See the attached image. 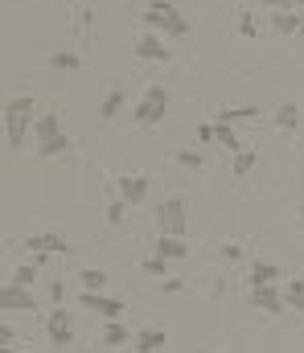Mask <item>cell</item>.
I'll use <instances>...</instances> for the list:
<instances>
[{
  "mask_svg": "<svg viewBox=\"0 0 304 353\" xmlns=\"http://www.w3.org/2000/svg\"><path fill=\"white\" fill-rule=\"evenodd\" d=\"M156 255H165V259L173 263V259H185V255H189V247H185L177 234H161V239H156Z\"/></svg>",
  "mask_w": 304,
  "mask_h": 353,
  "instance_id": "cell-14",
  "label": "cell"
},
{
  "mask_svg": "<svg viewBox=\"0 0 304 353\" xmlns=\"http://www.w3.org/2000/svg\"><path fill=\"white\" fill-rule=\"evenodd\" d=\"M251 304L259 308V313H284V292L276 288V284H268V288H251Z\"/></svg>",
  "mask_w": 304,
  "mask_h": 353,
  "instance_id": "cell-8",
  "label": "cell"
},
{
  "mask_svg": "<svg viewBox=\"0 0 304 353\" xmlns=\"http://www.w3.org/2000/svg\"><path fill=\"white\" fill-rule=\"evenodd\" d=\"M115 189H119V197H124L128 206H144V197H148V177L124 173V177H115Z\"/></svg>",
  "mask_w": 304,
  "mask_h": 353,
  "instance_id": "cell-7",
  "label": "cell"
},
{
  "mask_svg": "<svg viewBox=\"0 0 304 353\" xmlns=\"http://www.w3.org/2000/svg\"><path fill=\"white\" fill-rule=\"evenodd\" d=\"M239 33H243V37H255V16H251V12L239 16Z\"/></svg>",
  "mask_w": 304,
  "mask_h": 353,
  "instance_id": "cell-32",
  "label": "cell"
},
{
  "mask_svg": "<svg viewBox=\"0 0 304 353\" xmlns=\"http://www.w3.org/2000/svg\"><path fill=\"white\" fill-rule=\"evenodd\" d=\"M25 247L33 255H66V239H58V234H33V239H25Z\"/></svg>",
  "mask_w": 304,
  "mask_h": 353,
  "instance_id": "cell-11",
  "label": "cell"
},
{
  "mask_svg": "<svg viewBox=\"0 0 304 353\" xmlns=\"http://www.w3.org/2000/svg\"><path fill=\"white\" fill-rule=\"evenodd\" d=\"M284 300H288V308H292V313H304V292L288 288V292H284Z\"/></svg>",
  "mask_w": 304,
  "mask_h": 353,
  "instance_id": "cell-30",
  "label": "cell"
},
{
  "mask_svg": "<svg viewBox=\"0 0 304 353\" xmlns=\"http://www.w3.org/2000/svg\"><path fill=\"white\" fill-rule=\"evenodd\" d=\"M272 29L280 33V37H292V33H301V12H272Z\"/></svg>",
  "mask_w": 304,
  "mask_h": 353,
  "instance_id": "cell-15",
  "label": "cell"
},
{
  "mask_svg": "<svg viewBox=\"0 0 304 353\" xmlns=\"http://www.w3.org/2000/svg\"><path fill=\"white\" fill-rule=\"evenodd\" d=\"M301 218H304V206H301Z\"/></svg>",
  "mask_w": 304,
  "mask_h": 353,
  "instance_id": "cell-40",
  "label": "cell"
},
{
  "mask_svg": "<svg viewBox=\"0 0 304 353\" xmlns=\"http://www.w3.org/2000/svg\"><path fill=\"white\" fill-rule=\"evenodd\" d=\"M301 33H304V12H301Z\"/></svg>",
  "mask_w": 304,
  "mask_h": 353,
  "instance_id": "cell-39",
  "label": "cell"
},
{
  "mask_svg": "<svg viewBox=\"0 0 304 353\" xmlns=\"http://www.w3.org/2000/svg\"><path fill=\"white\" fill-rule=\"evenodd\" d=\"M70 144H74V140H70L66 132H58L54 140H45V144H41V156H62V152H66Z\"/></svg>",
  "mask_w": 304,
  "mask_h": 353,
  "instance_id": "cell-23",
  "label": "cell"
},
{
  "mask_svg": "<svg viewBox=\"0 0 304 353\" xmlns=\"http://www.w3.org/2000/svg\"><path fill=\"white\" fill-rule=\"evenodd\" d=\"M165 345V329H140L136 337V353H156Z\"/></svg>",
  "mask_w": 304,
  "mask_h": 353,
  "instance_id": "cell-17",
  "label": "cell"
},
{
  "mask_svg": "<svg viewBox=\"0 0 304 353\" xmlns=\"http://www.w3.org/2000/svg\"><path fill=\"white\" fill-rule=\"evenodd\" d=\"M280 276H284V271H280L276 263H264V259H255V263H251V276H247V284H251V288H268V284H280Z\"/></svg>",
  "mask_w": 304,
  "mask_h": 353,
  "instance_id": "cell-12",
  "label": "cell"
},
{
  "mask_svg": "<svg viewBox=\"0 0 304 353\" xmlns=\"http://www.w3.org/2000/svg\"><path fill=\"white\" fill-rule=\"evenodd\" d=\"M156 226H161V234H177V239H185V226H189L185 202H177V197L161 202V206H156Z\"/></svg>",
  "mask_w": 304,
  "mask_h": 353,
  "instance_id": "cell-3",
  "label": "cell"
},
{
  "mask_svg": "<svg viewBox=\"0 0 304 353\" xmlns=\"http://www.w3.org/2000/svg\"><path fill=\"white\" fill-rule=\"evenodd\" d=\"M0 308H4V313H33V308H37V296H33L29 288H21V284H4Z\"/></svg>",
  "mask_w": 304,
  "mask_h": 353,
  "instance_id": "cell-6",
  "label": "cell"
},
{
  "mask_svg": "<svg viewBox=\"0 0 304 353\" xmlns=\"http://www.w3.org/2000/svg\"><path fill=\"white\" fill-rule=\"evenodd\" d=\"M12 284H21V288H33V284H37V267H16Z\"/></svg>",
  "mask_w": 304,
  "mask_h": 353,
  "instance_id": "cell-29",
  "label": "cell"
},
{
  "mask_svg": "<svg viewBox=\"0 0 304 353\" xmlns=\"http://www.w3.org/2000/svg\"><path fill=\"white\" fill-rule=\"evenodd\" d=\"M296 8H301V12H304V0H296Z\"/></svg>",
  "mask_w": 304,
  "mask_h": 353,
  "instance_id": "cell-38",
  "label": "cell"
},
{
  "mask_svg": "<svg viewBox=\"0 0 304 353\" xmlns=\"http://www.w3.org/2000/svg\"><path fill=\"white\" fill-rule=\"evenodd\" d=\"M214 144H218V148H226V152H243V144H239L235 127H231V123H218V119H214Z\"/></svg>",
  "mask_w": 304,
  "mask_h": 353,
  "instance_id": "cell-16",
  "label": "cell"
},
{
  "mask_svg": "<svg viewBox=\"0 0 304 353\" xmlns=\"http://www.w3.org/2000/svg\"><path fill=\"white\" fill-rule=\"evenodd\" d=\"M198 144H214V119L198 123Z\"/></svg>",
  "mask_w": 304,
  "mask_h": 353,
  "instance_id": "cell-31",
  "label": "cell"
},
{
  "mask_svg": "<svg viewBox=\"0 0 304 353\" xmlns=\"http://www.w3.org/2000/svg\"><path fill=\"white\" fill-rule=\"evenodd\" d=\"M33 132H37V140H41V144H45V140H54V136L62 132L58 111H41V115H37V123H33Z\"/></svg>",
  "mask_w": 304,
  "mask_h": 353,
  "instance_id": "cell-13",
  "label": "cell"
},
{
  "mask_svg": "<svg viewBox=\"0 0 304 353\" xmlns=\"http://www.w3.org/2000/svg\"><path fill=\"white\" fill-rule=\"evenodd\" d=\"M255 115H259V107H222V111H218L214 119H218V123H231V127H235L239 119H255Z\"/></svg>",
  "mask_w": 304,
  "mask_h": 353,
  "instance_id": "cell-19",
  "label": "cell"
},
{
  "mask_svg": "<svg viewBox=\"0 0 304 353\" xmlns=\"http://www.w3.org/2000/svg\"><path fill=\"white\" fill-rule=\"evenodd\" d=\"M140 271H144V276H165V271H169V259H165V255H148V259L140 263Z\"/></svg>",
  "mask_w": 304,
  "mask_h": 353,
  "instance_id": "cell-26",
  "label": "cell"
},
{
  "mask_svg": "<svg viewBox=\"0 0 304 353\" xmlns=\"http://www.w3.org/2000/svg\"><path fill=\"white\" fill-rule=\"evenodd\" d=\"M264 4H268L272 12H280V8H284V12H292V8H296V0H264Z\"/></svg>",
  "mask_w": 304,
  "mask_h": 353,
  "instance_id": "cell-33",
  "label": "cell"
},
{
  "mask_svg": "<svg viewBox=\"0 0 304 353\" xmlns=\"http://www.w3.org/2000/svg\"><path fill=\"white\" fill-rule=\"evenodd\" d=\"M177 165H185V169H202L206 160H202V152H194V148H177Z\"/></svg>",
  "mask_w": 304,
  "mask_h": 353,
  "instance_id": "cell-27",
  "label": "cell"
},
{
  "mask_svg": "<svg viewBox=\"0 0 304 353\" xmlns=\"http://www.w3.org/2000/svg\"><path fill=\"white\" fill-rule=\"evenodd\" d=\"M231 169H235V177H247V173L255 169V152H251V148L235 152V165H231Z\"/></svg>",
  "mask_w": 304,
  "mask_h": 353,
  "instance_id": "cell-24",
  "label": "cell"
},
{
  "mask_svg": "<svg viewBox=\"0 0 304 353\" xmlns=\"http://www.w3.org/2000/svg\"><path fill=\"white\" fill-rule=\"evenodd\" d=\"M165 111H169V90H165L161 82H152V86L144 90V99L136 103V119H140V123H161Z\"/></svg>",
  "mask_w": 304,
  "mask_h": 353,
  "instance_id": "cell-2",
  "label": "cell"
},
{
  "mask_svg": "<svg viewBox=\"0 0 304 353\" xmlns=\"http://www.w3.org/2000/svg\"><path fill=\"white\" fill-rule=\"evenodd\" d=\"M45 337L54 345H70L74 341V317H70V308H49L45 313Z\"/></svg>",
  "mask_w": 304,
  "mask_h": 353,
  "instance_id": "cell-4",
  "label": "cell"
},
{
  "mask_svg": "<svg viewBox=\"0 0 304 353\" xmlns=\"http://www.w3.org/2000/svg\"><path fill=\"white\" fill-rule=\"evenodd\" d=\"M144 21H148L152 29H161V33H173V37H185V33H189L185 12H181L177 4H169V0H152V4L144 8Z\"/></svg>",
  "mask_w": 304,
  "mask_h": 353,
  "instance_id": "cell-1",
  "label": "cell"
},
{
  "mask_svg": "<svg viewBox=\"0 0 304 353\" xmlns=\"http://www.w3.org/2000/svg\"><path fill=\"white\" fill-rule=\"evenodd\" d=\"M12 341H16V333L8 325H0V345H12Z\"/></svg>",
  "mask_w": 304,
  "mask_h": 353,
  "instance_id": "cell-35",
  "label": "cell"
},
{
  "mask_svg": "<svg viewBox=\"0 0 304 353\" xmlns=\"http://www.w3.org/2000/svg\"><path fill=\"white\" fill-rule=\"evenodd\" d=\"M0 353H16V350H12V345H0Z\"/></svg>",
  "mask_w": 304,
  "mask_h": 353,
  "instance_id": "cell-37",
  "label": "cell"
},
{
  "mask_svg": "<svg viewBox=\"0 0 304 353\" xmlns=\"http://www.w3.org/2000/svg\"><path fill=\"white\" fill-rule=\"evenodd\" d=\"M288 288H296V292H304V276H296V280H292Z\"/></svg>",
  "mask_w": 304,
  "mask_h": 353,
  "instance_id": "cell-36",
  "label": "cell"
},
{
  "mask_svg": "<svg viewBox=\"0 0 304 353\" xmlns=\"http://www.w3.org/2000/svg\"><path fill=\"white\" fill-rule=\"evenodd\" d=\"M296 123H301V107H296V103H280V107H276V127L296 132Z\"/></svg>",
  "mask_w": 304,
  "mask_h": 353,
  "instance_id": "cell-18",
  "label": "cell"
},
{
  "mask_svg": "<svg viewBox=\"0 0 304 353\" xmlns=\"http://www.w3.org/2000/svg\"><path fill=\"white\" fill-rule=\"evenodd\" d=\"M29 119H33V115H8V111H4V144H8L12 152L25 144V136H29Z\"/></svg>",
  "mask_w": 304,
  "mask_h": 353,
  "instance_id": "cell-9",
  "label": "cell"
},
{
  "mask_svg": "<svg viewBox=\"0 0 304 353\" xmlns=\"http://www.w3.org/2000/svg\"><path fill=\"white\" fill-rule=\"evenodd\" d=\"M136 58H148V62H173V49L156 37V33H148V37H140V45H136Z\"/></svg>",
  "mask_w": 304,
  "mask_h": 353,
  "instance_id": "cell-10",
  "label": "cell"
},
{
  "mask_svg": "<svg viewBox=\"0 0 304 353\" xmlns=\"http://www.w3.org/2000/svg\"><path fill=\"white\" fill-rule=\"evenodd\" d=\"M119 107H124V90H107V95H103L99 115H103V119H115V115H119Z\"/></svg>",
  "mask_w": 304,
  "mask_h": 353,
  "instance_id": "cell-22",
  "label": "cell"
},
{
  "mask_svg": "<svg viewBox=\"0 0 304 353\" xmlns=\"http://www.w3.org/2000/svg\"><path fill=\"white\" fill-rule=\"evenodd\" d=\"M128 210H132V206H128V202H124V197H119V202H111V206H107V222H111V226H119V222H124V214H128Z\"/></svg>",
  "mask_w": 304,
  "mask_h": 353,
  "instance_id": "cell-28",
  "label": "cell"
},
{
  "mask_svg": "<svg viewBox=\"0 0 304 353\" xmlns=\"http://www.w3.org/2000/svg\"><path fill=\"white\" fill-rule=\"evenodd\" d=\"M78 304L91 308V313H99V317H107V321H119L124 317V300H115L107 292H78Z\"/></svg>",
  "mask_w": 304,
  "mask_h": 353,
  "instance_id": "cell-5",
  "label": "cell"
},
{
  "mask_svg": "<svg viewBox=\"0 0 304 353\" xmlns=\"http://www.w3.org/2000/svg\"><path fill=\"white\" fill-rule=\"evenodd\" d=\"M103 341L115 350V345H124V341H128V329H124L119 321H107V329H103Z\"/></svg>",
  "mask_w": 304,
  "mask_h": 353,
  "instance_id": "cell-25",
  "label": "cell"
},
{
  "mask_svg": "<svg viewBox=\"0 0 304 353\" xmlns=\"http://www.w3.org/2000/svg\"><path fill=\"white\" fill-rule=\"evenodd\" d=\"M222 255H226V259H243V251H239V243H226V247H222Z\"/></svg>",
  "mask_w": 304,
  "mask_h": 353,
  "instance_id": "cell-34",
  "label": "cell"
},
{
  "mask_svg": "<svg viewBox=\"0 0 304 353\" xmlns=\"http://www.w3.org/2000/svg\"><path fill=\"white\" fill-rule=\"evenodd\" d=\"M78 284H82V292H103L107 288V276L99 267H86V271H78Z\"/></svg>",
  "mask_w": 304,
  "mask_h": 353,
  "instance_id": "cell-21",
  "label": "cell"
},
{
  "mask_svg": "<svg viewBox=\"0 0 304 353\" xmlns=\"http://www.w3.org/2000/svg\"><path fill=\"white\" fill-rule=\"evenodd\" d=\"M49 66H54V70H78L82 58H78L74 49H54V53H49Z\"/></svg>",
  "mask_w": 304,
  "mask_h": 353,
  "instance_id": "cell-20",
  "label": "cell"
}]
</instances>
